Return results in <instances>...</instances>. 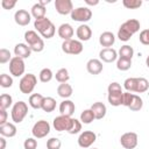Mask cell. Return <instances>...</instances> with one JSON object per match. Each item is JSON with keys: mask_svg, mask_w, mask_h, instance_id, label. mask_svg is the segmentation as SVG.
I'll list each match as a JSON object with an SVG mask.
<instances>
[{"mask_svg": "<svg viewBox=\"0 0 149 149\" xmlns=\"http://www.w3.org/2000/svg\"><path fill=\"white\" fill-rule=\"evenodd\" d=\"M139 30H140V22L136 19H129L120 26L118 30V37L120 41L127 42Z\"/></svg>", "mask_w": 149, "mask_h": 149, "instance_id": "1", "label": "cell"}, {"mask_svg": "<svg viewBox=\"0 0 149 149\" xmlns=\"http://www.w3.org/2000/svg\"><path fill=\"white\" fill-rule=\"evenodd\" d=\"M34 27L44 38H51V37H54V35L56 33V28H55L54 23L48 17H42V19L35 20Z\"/></svg>", "mask_w": 149, "mask_h": 149, "instance_id": "2", "label": "cell"}, {"mask_svg": "<svg viewBox=\"0 0 149 149\" xmlns=\"http://www.w3.org/2000/svg\"><path fill=\"white\" fill-rule=\"evenodd\" d=\"M37 84V78L33 73H27L24 74L19 83V88L23 94H29L34 91L35 86Z\"/></svg>", "mask_w": 149, "mask_h": 149, "instance_id": "3", "label": "cell"}, {"mask_svg": "<svg viewBox=\"0 0 149 149\" xmlns=\"http://www.w3.org/2000/svg\"><path fill=\"white\" fill-rule=\"evenodd\" d=\"M12 120L15 123H20L23 121L26 115L28 114V106L24 101H17L14 104L12 108Z\"/></svg>", "mask_w": 149, "mask_h": 149, "instance_id": "4", "label": "cell"}, {"mask_svg": "<svg viewBox=\"0 0 149 149\" xmlns=\"http://www.w3.org/2000/svg\"><path fill=\"white\" fill-rule=\"evenodd\" d=\"M62 50L65 54L70 55H79L83 51V43L78 40H68L62 44Z\"/></svg>", "mask_w": 149, "mask_h": 149, "instance_id": "5", "label": "cell"}, {"mask_svg": "<svg viewBox=\"0 0 149 149\" xmlns=\"http://www.w3.org/2000/svg\"><path fill=\"white\" fill-rule=\"evenodd\" d=\"M92 17V10L88 7H78L74 8L71 13V19L78 22H87Z\"/></svg>", "mask_w": 149, "mask_h": 149, "instance_id": "6", "label": "cell"}, {"mask_svg": "<svg viewBox=\"0 0 149 149\" xmlns=\"http://www.w3.org/2000/svg\"><path fill=\"white\" fill-rule=\"evenodd\" d=\"M31 133H33L34 137H36V139H43V137H45L50 133V125H49V122L45 121V120L37 121L33 126Z\"/></svg>", "mask_w": 149, "mask_h": 149, "instance_id": "7", "label": "cell"}, {"mask_svg": "<svg viewBox=\"0 0 149 149\" xmlns=\"http://www.w3.org/2000/svg\"><path fill=\"white\" fill-rule=\"evenodd\" d=\"M24 69H26V66H24V62H23L22 58L14 56L10 59V62H9V72H10V74H13L14 77H20L24 73Z\"/></svg>", "mask_w": 149, "mask_h": 149, "instance_id": "8", "label": "cell"}, {"mask_svg": "<svg viewBox=\"0 0 149 149\" xmlns=\"http://www.w3.org/2000/svg\"><path fill=\"white\" fill-rule=\"evenodd\" d=\"M52 125L57 132H64V130L69 132V129L71 128V125H72V118L66 116V115L56 116L52 121Z\"/></svg>", "mask_w": 149, "mask_h": 149, "instance_id": "9", "label": "cell"}, {"mask_svg": "<svg viewBox=\"0 0 149 149\" xmlns=\"http://www.w3.org/2000/svg\"><path fill=\"white\" fill-rule=\"evenodd\" d=\"M120 143L125 149H134L137 146V134L133 132H128L121 135Z\"/></svg>", "mask_w": 149, "mask_h": 149, "instance_id": "10", "label": "cell"}, {"mask_svg": "<svg viewBox=\"0 0 149 149\" xmlns=\"http://www.w3.org/2000/svg\"><path fill=\"white\" fill-rule=\"evenodd\" d=\"M97 140V135L92 130L83 132L78 137V144L81 148H90Z\"/></svg>", "mask_w": 149, "mask_h": 149, "instance_id": "11", "label": "cell"}, {"mask_svg": "<svg viewBox=\"0 0 149 149\" xmlns=\"http://www.w3.org/2000/svg\"><path fill=\"white\" fill-rule=\"evenodd\" d=\"M55 8L58 14L61 15H68L71 14L73 10V5L71 0H56L55 1Z\"/></svg>", "mask_w": 149, "mask_h": 149, "instance_id": "12", "label": "cell"}, {"mask_svg": "<svg viewBox=\"0 0 149 149\" xmlns=\"http://www.w3.org/2000/svg\"><path fill=\"white\" fill-rule=\"evenodd\" d=\"M14 20H15V22H16L19 26L24 27V26L29 24V22H30V20H31V14H29V13H28L27 10H24V9H19V10H16L15 14H14Z\"/></svg>", "mask_w": 149, "mask_h": 149, "instance_id": "13", "label": "cell"}, {"mask_svg": "<svg viewBox=\"0 0 149 149\" xmlns=\"http://www.w3.org/2000/svg\"><path fill=\"white\" fill-rule=\"evenodd\" d=\"M99 57L105 63H112L118 58V52L113 48H104L100 50Z\"/></svg>", "mask_w": 149, "mask_h": 149, "instance_id": "14", "label": "cell"}, {"mask_svg": "<svg viewBox=\"0 0 149 149\" xmlns=\"http://www.w3.org/2000/svg\"><path fill=\"white\" fill-rule=\"evenodd\" d=\"M58 36L61 37V38H63L64 41H68V40H72L71 37L73 36V28H72V26L71 24H69V23H63V24H61L59 27H58Z\"/></svg>", "mask_w": 149, "mask_h": 149, "instance_id": "15", "label": "cell"}, {"mask_svg": "<svg viewBox=\"0 0 149 149\" xmlns=\"http://www.w3.org/2000/svg\"><path fill=\"white\" fill-rule=\"evenodd\" d=\"M86 70L91 74H99L102 71V63L97 58H92L86 63Z\"/></svg>", "mask_w": 149, "mask_h": 149, "instance_id": "16", "label": "cell"}, {"mask_svg": "<svg viewBox=\"0 0 149 149\" xmlns=\"http://www.w3.org/2000/svg\"><path fill=\"white\" fill-rule=\"evenodd\" d=\"M14 54L16 57H20V58H28L31 54V49L29 48L28 44H24V43H17L15 47H14Z\"/></svg>", "mask_w": 149, "mask_h": 149, "instance_id": "17", "label": "cell"}, {"mask_svg": "<svg viewBox=\"0 0 149 149\" xmlns=\"http://www.w3.org/2000/svg\"><path fill=\"white\" fill-rule=\"evenodd\" d=\"M74 104L73 101L71 100H63L61 104H59V112H61V115H66V116H71L73 113H74Z\"/></svg>", "mask_w": 149, "mask_h": 149, "instance_id": "18", "label": "cell"}, {"mask_svg": "<svg viewBox=\"0 0 149 149\" xmlns=\"http://www.w3.org/2000/svg\"><path fill=\"white\" fill-rule=\"evenodd\" d=\"M76 35L80 42L81 41H88L92 36V30L87 24H80L76 30Z\"/></svg>", "mask_w": 149, "mask_h": 149, "instance_id": "19", "label": "cell"}, {"mask_svg": "<svg viewBox=\"0 0 149 149\" xmlns=\"http://www.w3.org/2000/svg\"><path fill=\"white\" fill-rule=\"evenodd\" d=\"M91 109L92 112L94 113V116L97 120H101L105 115H106V112H107V108L105 106V104L100 102V101H97L94 102L92 106H91Z\"/></svg>", "mask_w": 149, "mask_h": 149, "instance_id": "20", "label": "cell"}, {"mask_svg": "<svg viewBox=\"0 0 149 149\" xmlns=\"http://www.w3.org/2000/svg\"><path fill=\"white\" fill-rule=\"evenodd\" d=\"M114 42H115V36L111 31H104L99 37V43L105 48L112 47L114 44Z\"/></svg>", "mask_w": 149, "mask_h": 149, "instance_id": "21", "label": "cell"}, {"mask_svg": "<svg viewBox=\"0 0 149 149\" xmlns=\"http://www.w3.org/2000/svg\"><path fill=\"white\" fill-rule=\"evenodd\" d=\"M0 134L3 137H13L16 135V127L14 123L7 122L0 126Z\"/></svg>", "mask_w": 149, "mask_h": 149, "instance_id": "22", "label": "cell"}, {"mask_svg": "<svg viewBox=\"0 0 149 149\" xmlns=\"http://www.w3.org/2000/svg\"><path fill=\"white\" fill-rule=\"evenodd\" d=\"M107 99H108V102L112 106H120V105H122V101H123V92L122 91H120V92H108Z\"/></svg>", "mask_w": 149, "mask_h": 149, "instance_id": "23", "label": "cell"}, {"mask_svg": "<svg viewBox=\"0 0 149 149\" xmlns=\"http://www.w3.org/2000/svg\"><path fill=\"white\" fill-rule=\"evenodd\" d=\"M72 86L68 83H63V84H59L58 87H57V93L61 98H64V99H68L72 95Z\"/></svg>", "mask_w": 149, "mask_h": 149, "instance_id": "24", "label": "cell"}, {"mask_svg": "<svg viewBox=\"0 0 149 149\" xmlns=\"http://www.w3.org/2000/svg\"><path fill=\"white\" fill-rule=\"evenodd\" d=\"M43 100H44V97L40 93H34L29 97V105L35 108V109H38V108H42V104H43Z\"/></svg>", "mask_w": 149, "mask_h": 149, "instance_id": "25", "label": "cell"}, {"mask_svg": "<svg viewBox=\"0 0 149 149\" xmlns=\"http://www.w3.org/2000/svg\"><path fill=\"white\" fill-rule=\"evenodd\" d=\"M31 15L35 17V20L45 17V7L40 5L38 2L33 5V7H31Z\"/></svg>", "mask_w": 149, "mask_h": 149, "instance_id": "26", "label": "cell"}, {"mask_svg": "<svg viewBox=\"0 0 149 149\" xmlns=\"http://www.w3.org/2000/svg\"><path fill=\"white\" fill-rule=\"evenodd\" d=\"M133 55H134V50L128 44L122 45L120 48V50H119V58H125V59H130L132 61Z\"/></svg>", "mask_w": 149, "mask_h": 149, "instance_id": "27", "label": "cell"}, {"mask_svg": "<svg viewBox=\"0 0 149 149\" xmlns=\"http://www.w3.org/2000/svg\"><path fill=\"white\" fill-rule=\"evenodd\" d=\"M56 108V100L52 97H44L43 104H42V109L47 113L54 112V109Z\"/></svg>", "mask_w": 149, "mask_h": 149, "instance_id": "28", "label": "cell"}, {"mask_svg": "<svg viewBox=\"0 0 149 149\" xmlns=\"http://www.w3.org/2000/svg\"><path fill=\"white\" fill-rule=\"evenodd\" d=\"M24 40H26L27 44H28L29 47H31L33 44L37 43V42L41 40V37L37 35V33H36L35 30H28V31L24 33Z\"/></svg>", "mask_w": 149, "mask_h": 149, "instance_id": "29", "label": "cell"}, {"mask_svg": "<svg viewBox=\"0 0 149 149\" xmlns=\"http://www.w3.org/2000/svg\"><path fill=\"white\" fill-rule=\"evenodd\" d=\"M55 78H56V80H57L58 83H61V84H63V83H66V81L70 79V76H69V71H68L65 68H62V69H59V70L56 72V74H55Z\"/></svg>", "mask_w": 149, "mask_h": 149, "instance_id": "30", "label": "cell"}, {"mask_svg": "<svg viewBox=\"0 0 149 149\" xmlns=\"http://www.w3.org/2000/svg\"><path fill=\"white\" fill-rule=\"evenodd\" d=\"M94 119H95V116H94V113L92 112L91 108H90V109H85V111H83L81 114H80V121H81L83 123H85V125L91 123Z\"/></svg>", "mask_w": 149, "mask_h": 149, "instance_id": "31", "label": "cell"}, {"mask_svg": "<svg viewBox=\"0 0 149 149\" xmlns=\"http://www.w3.org/2000/svg\"><path fill=\"white\" fill-rule=\"evenodd\" d=\"M149 88V81L143 78V77H140L137 78V84H136V93H143L146 91H148Z\"/></svg>", "mask_w": 149, "mask_h": 149, "instance_id": "32", "label": "cell"}, {"mask_svg": "<svg viewBox=\"0 0 149 149\" xmlns=\"http://www.w3.org/2000/svg\"><path fill=\"white\" fill-rule=\"evenodd\" d=\"M52 77H54V73H52V71H51L50 69H48V68L42 69L41 72H40V80H41L42 83H48V81H50V80L52 79Z\"/></svg>", "mask_w": 149, "mask_h": 149, "instance_id": "33", "label": "cell"}, {"mask_svg": "<svg viewBox=\"0 0 149 149\" xmlns=\"http://www.w3.org/2000/svg\"><path fill=\"white\" fill-rule=\"evenodd\" d=\"M12 102H13V99H12V97L9 94L3 93V94L0 95V108L7 109V108H9Z\"/></svg>", "mask_w": 149, "mask_h": 149, "instance_id": "34", "label": "cell"}, {"mask_svg": "<svg viewBox=\"0 0 149 149\" xmlns=\"http://www.w3.org/2000/svg\"><path fill=\"white\" fill-rule=\"evenodd\" d=\"M136 84L137 78H127L123 83V86L127 90V92H136Z\"/></svg>", "mask_w": 149, "mask_h": 149, "instance_id": "35", "label": "cell"}, {"mask_svg": "<svg viewBox=\"0 0 149 149\" xmlns=\"http://www.w3.org/2000/svg\"><path fill=\"white\" fill-rule=\"evenodd\" d=\"M132 66V61L130 59H125V58H119L116 61V68L120 71H127Z\"/></svg>", "mask_w": 149, "mask_h": 149, "instance_id": "36", "label": "cell"}, {"mask_svg": "<svg viewBox=\"0 0 149 149\" xmlns=\"http://www.w3.org/2000/svg\"><path fill=\"white\" fill-rule=\"evenodd\" d=\"M142 106H143V101H142V99L140 98V95H134V99H133V101H132V104H130V106L128 107L130 111H134V112H137V111H140L141 108H142Z\"/></svg>", "mask_w": 149, "mask_h": 149, "instance_id": "37", "label": "cell"}, {"mask_svg": "<svg viewBox=\"0 0 149 149\" xmlns=\"http://www.w3.org/2000/svg\"><path fill=\"white\" fill-rule=\"evenodd\" d=\"M0 85H1V87H3V88L10 87V86L13 85V79H12V77H10L9 74L2 73V74L0 76Z\"/></svg>", "mask_w": 149, "mask_h": 149, "instance_id": "38", "label": "cell"}, {"mask_svg": "<svg viewBox=\"0 0 149 149\" xmlns=\"http://www.w3.org/2000/svg\"><path fill=\"white\" fill-rule=\"evenodd\" d=\"M123 6L128 9H136L139 7H141L142 1L141 0H123L122 1Z\"/></svg>", "mask_w": 149, "mask_h": 149, "instance_id": "39", "label": "cell"}, {"mask_svg": "<svg viewBox=\"0 0 149 149\" xmlns=\"http://www.w3.org/2000/svg\"><path fill=\"white\" fill-rule=\"evenodd\" d=\"M62 142L57 137H51L47 141V149H61Z\"/></svg>", "mask_w": 149, "mask_h": 149, "instance_id": "40", "label": "cell"}, {"mask_svg": "<svg viewBox=\"0 0 149 149\" xmlns=\"http://www.w3.org/2000/svg\"><path fill=\"white\" fill-rule=\"evenodd\" d=\"M81 130V121L72 118V125H71V128L69 129V134H77Z\"/></svg>", "mask_w": 149, "mask_h": 149, "instance_id": "41", "label": "cell"}, {"mask_svg": "<svg viewBox=\"0 0 149 149\" xmlns=\"http://www.w3.org/2000/svg\"><path fill=\"white\" fill-rule=\"evenodd\" d=\"M12 58H13V57L10 56V51H9V50H7V49H5V48L0 49V63H1V64H5V63H7V62H10Z\"/></svg>", "mask_w": 149, "mask_h": 149, "instance_id": "42", "label": "cell"}, {"mask_svg": "<svg viewBox=\"0 0 149 149\" xmlns=\"http://www.w3.org/2000/svg\"><path fill=\"white\" fill-rule=\"evenodd\" d=\"M23 147H24V149H36L37 148V141L33 137H28L24 140Z\"/></svg>", "mask_w": 149, "mask_h": 149, "instance_id": "43", "label": "cell"}, {"mask_svg": "<svg viewBox=\"0 0 149 149\" xmlns=\"http://www.w3.org/2000/svg\"><path fill=\"white\" fill-rule=\"evenodd\" d=\"M134 93H132V92H125L123 93V101H122V105L123 106H126V107H129L130 106V104H132V101H133V99H134Z\"/></svg>", "mask_w": 149, "mask_h": 149, "instance_id": "44", "label": "cell"}, {"mask_svg": "<svg viewBox=\"0 0 149 149\" xmlns=\"http://www.w3.org/2000/svg\"><path fill=\"white\" fill-rule=\"evenodd\" d=\"M140 42L144 45H149V29H144L140 33Z\"/></svg>", "mask_w": 149, "mask_h": 149, "instance_id": "45", "label": "cell"}, {"mask_svg": "<svg viewBox=\"0 0 149 149\" xmlns=\"http://www.w3.org/2000/svg\"><path fill=\"white\" fill-rule=\"evenodd\" d=\"M16 5V0H2L1 6L3 9H12Z\"/></svg>", "mask_w": 149, "mask_h": 149, "instance_id": "46", "label": "cell"}, {"mask_svg": "<svg viewBox=\"0 0 149 149\" xmlns=\"http://www.w3.org/2000/svg\"><path fill=\"white\" fill-rule=\"evenodd\" d=\"M107 91H108V92H120V91H122V88H121V85H120L119 83L114 81V83H111V84L108 85Z\"/></svg>", "mask_w": 149, "mask_h": 149, "instance_id": "47", "label": "cell"}, {"mask_svg": "<svg viewBox=\"0 0 149 149\" xmlns=\"http://www.w3.org/2000/svg\"><path fill=\"white\" fill-rule=\"evenodd\" d=\"M7 116H8V114H7L6 109L0 108V126L7 123Z\"/></svg>", "mask_w": 149, "mask_h": 149, "instance_id": "48", "label": "cell"}, {"mask_svg": "<svg viewBox=\"0 0 149 149\" xmlns=\"http://www.w3.org/2000/svg\"><path fill=\"white\" fill-rule=\"evenodd\" d=\"M0 143H1L0 149H5V148H6V140H5V137H3V136H1V137H0Z\"/></svg>", "mask_w": 149, "mask_h": 149, "instance_id": "49", "label": "cell"}, {"mask_svg": "<svg viewBox=\"0 0 149 149\" xmlns=\"http://www.w3.org/2000/svg\"><path fill=\"white\" fill-rule=\"evenodd\" d=\"M85 2H86L87 5H90V6H95V5H98V3H99V1H98V0H94V1H91V0H85Z\"/></svg>", "mask_w": 149, "mask_h": 149, "instance_id": "50", "label": "cell"}, {"mask_svg": "<svg viewBox=\"0 0 149 149\" xmlns=\"http://www.w3.org/2000/svg\"><path fill=\"white\" fill-rule=\"evenodd\" d=\"M49 2H50V0H45V1H40V2H38V3H40V5H42V6H44V7H45V5H48V3H49Z\"/></svg>", "mask_w": 149, "mask_h": 149, "instance_id": "51", "label": "cell"}, {"mask_svg": "<svg viewBox=\"0 0 149 149\" xmlns=\"http://www.w3.org/2000/svg\"><path fill=\"white\" fill-rule=\"evenodd\" d=\"M146 64H147V66L149 68V56L147 57V59H146Z\"/></svg>", "mask_w": 149, "mask_h": 149, "instance_id": "52", "label": "cell"}, {"mask_svg": "<svg viewBox=\"0 0 149 149\" xmlns=\"http://www.w3.org/2000/svg\"><path fill=\"white\" fill-rule=\"evenodd\" d=\"M92 149H97V148H92Z\"/></svg>", "mask_w": 149, "mask_h": 149, "instance_id": "53", "label": "cell"}]
</instances>
